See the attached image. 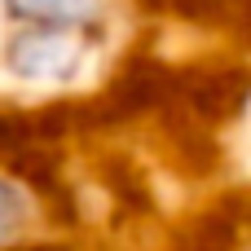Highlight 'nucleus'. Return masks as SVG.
<instances>
[{
	"mask_svg": "<svg viewBox=\"0 0 251 251\" xmlns=\"http://www.w3.org/2000/svg\"><path fill=\"white\" fill-rule=\"evenodd\" d=\"M4 251H71V247H57V243H13Z\"/></svg>",
	"mask_w": 251,
	"mask_h": 251,
	"instance_id": "nucleus-4",
	"label": "nucleus"
},
{
	"mask_svg": "<svg viewBox=\"0 0 251 251\" xmlns=\"http://www.w3.org/2000/svg\"><path fill=\"white\" fill-rule=\"evenodd\" d=\"M31 216H35L31 194H26L13 176H4V172H0V251L13 247V243H22V234H26Z\"/></svg>",
	"mask_w": 251,
	"mask_h": 251,
	"instance_id": "nucleus-2",
	"label": "nucleus"
},
{
	"mask_svg": "<svg viewBox=\"0 0 251 251\" xmlns=\"http://www.w3.org/2000/svg\"><path fill=\"white\" fill-rule=\"evenodd\" d=\"M0 13L9 26L0 49L4 71L49 84L79 71L110 18V0H0Z\"/></svg>",
	"mask_w": 251,
	"mask_h": 251,
	"instance_id": "nucleus-1",
	"label": "nucleus"
},
{
	"mask_svg": "<svg viewBox=\"0 0 251 251\" xmlns=\"http://www.w3.org/2000/svg\"><path fill=\"white\" fill-rule=\"evenodd\" d=\"M168 4H176L185 13H221V9H238L243 0H168Z\"/></svg>",
	"mask_w": 251,
	"mask_h": 251,
	"instance_id": "nucleus-3",
	"label": "nucleus"
}]
</instances>
